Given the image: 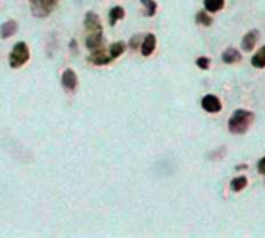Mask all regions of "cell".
<instances>
[{
    "label": "cell",
    "mask_w": 265,
    "mask_h": 238,
    "mask_svg": "<svg viewBox=\"0 0 265 238\" xmlns=\"http://www.w3.org/2000/svg\"><path fill=\"white\" fill-rule=\"evenodd\" d=\"M254 122V114L247 109L234 111L228 120V129L231 134H245Z\"/></svg>",
    "instance_id": "obj_1"
},
{
    "label": "cell",
    "mask_w": 265,
    "mask_h": 238,
    "mask_svg": "<svg viewBox=\"0 0 265 238\" xmlns=\"http://www.w3.org/2000/svg\"><path fill=\"white\" fill-rule=\"evenodd\" d=\"M28 59H30V48L25 42H17L10 53V66L13 69H19Z\"/></svg>",
    "instance_id": "obj_2"
},
{
    "label": "cell",
    "mask_w": 265,
    "mask_h": 238,
    "mask_svg": "<svg viewBox=\"0 0 265 238\" xmlns=\"http://www.w3.org/2000/svg\"><path fill=\"white\" fill-rule=\"evenodd\" d=\"M32 5V13L36 17H47L58 5L60 0H28Z\"/></svg>",
    "instance_id": "obj_3"
},
{
    "label": "cell",
    "mask_w": 265,
    "mask_h": 238,
    "mask_svg": "<svg viewBox=\"0 0 265 238\" xmlns=\"http://www.w3.org/2000/svg\"><path fill=\"white\" fill-rule=\"evenodd\" d=\"M84 28L87 30V33H97L103 32V27L100 22V17L94 11H87L84 16Z\"/></svg>",
    "instance_id": "obj_4"
},
{
    "label": "cell",
    "mask_w": 265,
    "mask_h": 238,
    "mask_svg": "<svg viewBox=\"0 0 265 238\" xmlns=\"http://www.w3.org/2000/svg\"><path fill=\"white\" fill-rule=\"evenodd\" d=\"M87 61H89L91 64H95V66H106L112 61V58L109 56V53L102 47L99 50H94L92 55L87 58Z\"/></svg>",
    "instance_id": "obj_5"
},
{
    "label": "cell",
    "mask_w": 265,
    "mask_h": 238,
    "mask_svg": "<svg viewBox=\"0 0 265 238\" xmlns=\"http://www.w3.org/2000/svg\"><path fill=\"white\" fill-rule=\"evenodd\" d=\"M201 108L206 112L215 114V112H220L222 111V101L215 95H204L203 100H201Z\"/></svg>",
    "instance_id": "obj_6"
},
{
    "label": "cell",
    "mask_w": 265,
    "mask_h": 238,
    "mask_svg": "<svg viewBox=\"0 0 265 238\" xmlns=\"http://www.w3.org/2000/svg\"><path fill=\"white\" fill-rule=\"evenodd\" d=\"M61 84L66 91L69 92H74L77 89V84H78V78H77V73L72 70V69H67L63 72V76H61Z\"/></svg>",
    "instance_id": "obj_7"
},
{
    "label": "cell",
    "mask_w": 265,
    "mask_h": 238,
    "mask_svg": "<svg viewBox=\"0 0 265 238\" xmlns=\"http://www.w3.org/2000/svg\"><path fill=\"white\" fill-rule=\"evenodd\" d=\"M259 32L257 30H250V32L242 38V42H240V45H242V50L244 51H253V48L256 47V44H257V39H259Z\"/></svg>",
    "instance_id": "obj_8"
},
{
    "label": "cell",
    "mask_w": 265,
    "mask_h": 238,
    "mask_svg": "<svg viewBox=\"0 0 265 238\" xmlns=\"http://www.w3.org/2000/svg\"><path fill=\"white\" fill-rule=\"evenodd\" d=\"M155 50H156V36L153 33L145 35V38L140 44V53L143 56H150V55H153Z\"/></svg>",
    "instance_id": "obj_9"
},
{
    "label": "cell",
    "mask_w": 265,
    "mask_h": 238,
    "mask_svg": "<svg viewBox=\"0 0 265 238\" xmlns=\"http://www.w3.org/2000/svg\"><path fill=\"white\" fill-rule=\"evenodd\" d=\"M222 59H223V63H226V64H237V63L242 61V55L237 48L229 47L223 51Z\"/></svg>",
    "instance_id": "obj_10"
},
{
    "label": "cell",
    "mask_w": 265,
    "mask_h": 238,
    "mask_svg": "<svg viewBox=\"0 0 265 238\" xmlns=\"http://www.w3.org/2000/svg\"><path fill=\"white\" fill-rule=\"evenodd\" d=\"M86 47L89 50H99L103 47V32L97 33H89V36L86 38Z\"/></svg>",
    "instance_id": "obj_11"
},
{
    "label": "cell",
    "mask_w": 265,
    "mask_h": 238,
    "mask_svg": "<svg viewBox=\"0 0 265 238\" xmlns=\"http://www.w3.org/2000/svg\"><path fill=\"white\" fill-rule=\"evenodd\" d=\"M17 32V22L14 20H8L2 25V28H0V35H2L4 39H8L11 36H14Z\"/></svg>",
    "instance_id": "obj_12"
},
{
    "label": "cell",
    "mask_w": 265,
    "mask_h": 238,
    "mask_svg": "<svg viewBox=\"0 0 265 238\" xmlns=\"http://www.w3.org/2000/svg\"><path fill=\"white\" fill-rule=\"evenodd\" d=\"M251 64H253V67H256V69H263V67H265V45L260 47V48L257 50L256 55H253V58H251Z\"/></svg>",
    "instance_id": "obj_13"
},
{
    "label": "cell",
    "mask_w": 265,
    "mask_h": 238,
    "mask_svg": "<svg viewBox=\"0 0 265 238\" xmlns=\"http://www.w3.org/2000/svg\"><path fill=\"white\" fill-rule=\"evenodd\" d=\"M125 17V10L122 7H114L111 11H109V25L114 27L119 20H122Z\"/></svg>",
    "instance_id": "obj_14"
},
{
    "label": "cell",
    "mask_w": 265,
    "mask_h": 238,
    "mask_svg": "<svg viewBox=\"0 0 265 238\" xmlns=\"http://www.w3.org/2000/svg\"><path fill=\"white\" fill-rule=\"evenodd\" d=\"M204 8L208 13H217L225 8V0H204Z\"/></svg>",
    "instance_id": "obj_15"
},
{
    "label": "cell",
    "mask_w": 265,
    "mask_h": 238,
    "mask_svg": "<svg viewBox=\"0 0 265 238\" xmlns=\"http://www.w3.org/2000/svg\"><path fill=\"white\" fill-rule=\"evenodd\" d=\"M125 48H127V45H125V42H122V41H117V42H114V44H111V47H109V56L112 58V59H117L121 55H124V51H125Z\"/></svg>",
    "instance_id": "obj_16"
},
{
    "label": "cell",
    "mask_w": 265,
    "mask_h": 238,
    "mask_svg": "<svg viewBox=\"0 0 265 238\" xmlns=\"http://www.w3.org/2000/svg\"><path fill=\"white\" fill-rule=\"evenodd\" d=\"M140 4L145 7V11L143 14L147 17H153L158 11V4L155 2V0H140Z\"/></svg>",
    "instance_id": "obj_17"
},
{
    "label": "cell",
    "mask_w": 265,
    "mask_h": 238,
    "mask_svg": "<svg viewBox=\"0 0 265 238\" xmlns=\"http://www.w3.org/2000/svg\"><path fill=\"white\" fill-rule=\"evenodd\" d=\"M247 186H248V179H247L245 176L235 177V179H232V182H231V189H232V192H240V190H244Z\"/></svg>",
    "instance_id": "obj_18"
},
{
    "label": "cell",
    "mask_w": 265,
    "mask_h": 238,
    "mask_svg": "<svg viewBox=\"0 0 265 238\" xmlns=\"http://www.w3.org/2000/svg\"><path fill=\"white\" fill-rule=\"evenodd\" d=\"M195 20H197V23H200L203 27H211L212 25V17L208 14V11H200V13H197Z\"/></svg>",
    "instance_id": "obj_19"
},
{
    "label": "cell",
    "mask_w": 265,
    "mask_h": 238,
    "mask_svg": "<svg viewBox=\"0 0 265 238\" xmlns=\"http://www.w3.org/2000/svg\"><path fill=\"white\" fill-rule=\"evenodd\" d=\"M197 66H198L201 70H208L209 66H211V59L206 58V56H200V58L197 59Z\"/></svg>",
    "instance_id": "obj_20"
},
{
    "label": "cell",
    "mask_w": 265,
    "mask_h": 238,
    "mask_svg": "<svg viewBox=\"0 0 265 238\" xmlns=\"http://www.w3.org/2000/svg\"><path fill=\"white\" fill-rule=\"evenodd\" d=\"M140 41H142V35H134V36L130 39V47H131V50H137Z\"/></svg>",
    "instance_id": "obj_21"
},
{
    "label": "cell",
    "mask_w": 265,
    "mask_h": 238,
    "mask_svg": "<svg viewBox=\"0 0 265 238\" xmlns=\"http://www.w3.org/2000/svg\"><path fill=\"white\" fill-rule=\"evenodd\" d=\"M257 171H259L260 174H265V157H262V159L259 161V164H257Z\"/></svg>",
    "instance_id": "obj_22"
}]
</instances>
